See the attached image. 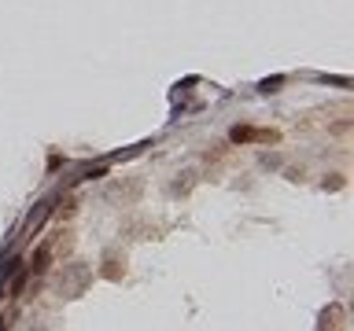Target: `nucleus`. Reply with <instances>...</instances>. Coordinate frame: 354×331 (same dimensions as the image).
Returning a JSON list of instances; mask_svg holds the SVG:
<instances>
[{
	"label": "nucleus",
	"mask_w": 354,
	"mask_h": 331,
	"mask_svg": "<svg viewBox=\"0 0 354 331\" xmlns=\"http://www.w3.org/2000/svg\"><path fill=\"white\" fill-rule=\"evenodd\" d=\"M232 140H277V132H254V129H232Z\"/></svg>",
	"instance_id": "f257e3e1"
}]
</instances>
